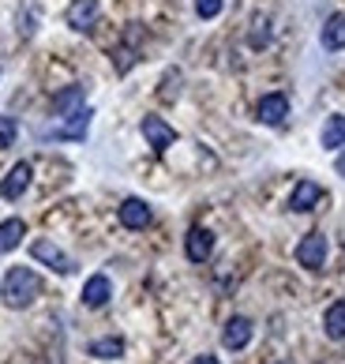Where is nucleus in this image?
Returning a JSON list of instances; mask_svg holds the SVG:
<instances>
[{
    "label": "nucleus",
    "instance_id": "obj_1",
    "mask_svg": "<svg viewBox=\"0 0 345 364\" xmlns=\"http://www.w3.org/2000/svg\"><path fill=\"white\" fill-rule=\"evenodd\" d=\"M42 293V282H38V274L31 271V267H11V271L4 274V282H0V296H4L8 308H31L34 296Z\"/></svg>",
    "mask_w": 345,
    "mask_h": 364
},
{
    "label": "nucleus",
    "instance_id": "obj_2",
    "mask_svg": "<svg viewBox=\"0 0 345 364\" xmlns=\"http://www.w3.org/2000/svg\"><path fill=\"white\" fill-rule=\"evenodd\" d=\"M297 263L304 267V271H323V267H327V237L319 233V229H312V233L300 237Z\"/></svg>",
    "mask_w": 345,
    "mask_h": 364
},
{
    "label": "nucleus",
    "instance_id": "obj_3",
    "mask_svg": "<svg viewBox=\"0 0 345 364\" xmlns=\"http://www.w3.org/2000/svg\"><path fill=\"white\" fill-rule=\"evenodd\" d=\"M102 19V4L98 0H72L68 11H64V23L72 26L75 34H90Z\"/></svg>",
    "mask_w": 345,
    "mask_h": 364
},
{
    "label": "nucleus",
    "instance_id": "obj_4",
    "mask_svg": "<svg viewBox=\"0 0 345 364\" xmlns=\"http://www.w3.org/2000/svg\"><path fill=\"white\" fill-rule=\"evenodd\" d=\"M31 255H34V259L42 263V267H49L53 274H72V271H75L72 255H64V252H60L57 245H53L49 237H42V240H34V245H31Z\"/></svg>",
    "mask_w": 345,
    "mask_h": 364
},
{
    "label": "nucleus",
    "instance_id": "obj_5",
    "mask_svg": "<svg viewBox=\"0 0 345 364\" xmlns=\"http://www.w3.org/2000/svg\"><path fill=\"white\" fill-rule=\"evenodd\" d=\"M210 252H214V233H210L207 225H192L188 237H184V255H188L192 263H207Z\"/></svg>",
    "mask_w": 345,
    "mask_h": 364
},
{
    "label": "nucleus",
    "instance_id": "obj_6",
    "mask_svg": "<svg viewBox=\"0 0 345 364\" xmlns=\"http://www.w3.org/2000/svg\"><path fill=\"white\" fill-rule=\"evenodd\" d=\"M31 177H34L31 161H16V166L4 173V181H0V199H19L26 188H31Z\"/></svg>",
    "mask_w": 345,
    "mask_h": 364
},
{
    "label": "nucleus",
    "instance_id": "obj_7",
    "mask_svg": "<svg viewBox=\"0 0 345 364\" xmlns=\"http://www.w3.org/2000/svg\"><path fill=\"white\" fill-rule=\"evenodd\" d=\"M139 132H143V139H147V143L154 146V151H169V146L177 143V128L165 124L162 117H143Z\"/></svg>",
    "mask_w": 345,
    "mask_h": 364
},
{
    "label": "nucleus",
    "instance_id": "obj_8",
    "mask_svg": "<svg viewBox=\"0 0 345 364\" xmlns=\"http://www.w3.org/2000/svg\"><path fill=\"white\" fill-rule=\"evenodd\" d=\"M256 117H259V124H285V117H289V98L285 94H263L259 105H256Z\"/></svg>",
    "mask_w": 345,
    "mask_h": 364
},
{
    "label": "nucleus",
    "instance_id": "obj_9",
    "mask_svg": "<svg viewBox=\"0 0 345 364\" xmlns=\"http://www.w3.org/2000/svg\"><path fill=\"white\" fill-rule=\"evenodd\" d=\"M251 334H256L251 319H248V316H233V319L221 327V346H225V349H244V346L251 342Z\"/></svg>",
    "mask_w": 345,
    "mask_h": 364
},
{
    "label": "nucleus",
    "instance_id": "obj_10",
    "mask_svg": "<svg viewBox=\"0 0 345 364\" xmlns=\"http://www.w3.org/2000/svg\"><path fill=\"white\" fill-rule=\"evenodd\" d=\"M116 214H121V225H124V229H147V225L154 222V210L143 203V199H136V196L124 199Z\"/></svg>",
    "mask_w": 345,
    "mask_h": 364
},
{
    "label": "nucleus",
    "instance_id": "obj_11",
    "mask_svg": "<svg viewBox=\"0 0 345 364\" xmlns=\"http://www.w3.org/2000/svg\"><path fill=\"white\" fill-rule=\"evenodd\" d=\"M90 117H94V113L83 105V109H75L72 117H60V128L49 132V136H53V139H83L87 128H90Z\"/></svg>",
    "mask_w": 345,
    "mask_h": 364
},
{
    "label": "nucleus",
    "instance_id": "obj_12",
    "mask_svg": "<svg viewBox=\"0 0 345 364\" xmlns=\"http://www.w3.org/2000/svg\"><path fill=\"white\" fill-rule=\"evenodd\" d=\"M109 296H113V282L105 274H90L87 278V286H83V304L87 308H105Z\"/></svg>",
    "mask_w": 345,
    "mask_h": 364
},
{
    "label": "nucleus",
    "instance_id": "obj_13",
    "mask_svg": "<svg viewBox=\"0 0 345 364\" xmlns=\"http://www.w3.org/2000/svg\"><path fill=\"white\" fill-rule=\"evenodd\" d=\"M323 199V188L315 184V181H300L293 188V196H289V210H297V214H308L315 203Z\"/></svg>",
    "mask_w": 345,
    "mask_h": 364
},
{
    "label": "nucleus",
    "instance_id": "obj_14",
    "mask_svg": "<svg viewBox=\"0 0 345 364\" xmlns=\"http://www.w3.org/2000/svg\"><path fill=\"white\" fill-rule=\"evenodd\" d=\"M319 42H323V49H330V53L345 49V16H341V11H338V16H330V19L323 23Z\"/></svg>",
    "mask_w": 345,
    "mask_h": 364
},
{
    "label": "nucleus",
    "instance_id": "obj_15",
    "mask_svg": "<svg viewBox=\"0 0 345 364\" xmlns=\"http://www.w3.org/2000/svg\"><path fill=\"white\" fill-rule=\"evenodd\" d=\"M26 237V222L23 218H4L0 222V252H16Z\"/></svg>",
    "mask_w": 345,
    "mask_h": 364
},
{
    "label": "nucleus",
    "instance_id": "obj_16",
    "mask_svg": "<svg viewBox=\"0 0 345 364\" xmlns=\"http://www.w3.org/2000/svg\"><path fill=\"white\" fill-rule=\"evenodd\" d=\"M16 23H19V38H34L38 23H42V8H38L34 0H23L19 11H16Z\"/></svg>",
    "mask_w": 345,
    "mask_h": 364
},
{
    "label": "nucleus",
    "instance_id": "obj_17",
    "mask_svg": "<svg viewBox=\"0 0 345 364\" xmlns=\"http://www.w3.org/2000/svg\"><path fill=\"white\" fill-rule=\"evenodd\" d=\"M319 143L327 146V151H341L345 146V117L334 113V117H327V124H323V136Z\"/></svg>",
    "mask_w": 345,
    "mask_h": 364
},
{
    "label": "nucleus",
    "instance_id": "obj_18",
    "mask_svg": "<svg viewBox=\"0 0 345 364\" xmlns=\"http://www.w3.org/2000/svg\"><path fill=\"white\" fill-rule=\"evenodd\" d=\"M323 331H327V338H334L341 342L345 338V301H334L327 308V316H323Z\"/></svg>",
    "mask_w": 345,
    "mask_h": 364
},
{
    "label": "nucleus",
    "instance_id": "obj_19",
    "mask_svg": "<svg viewBox=\"0 0 345 364\" xmlns=\"http://www.w3.org/2000/svg\"><path fill=\"white\" fill-rule=\"evenodd\" d=\"M75 109H83V87H68L53 98V113L57 117H72Z\"/></svg>",
    "mask_w": 345,
    "mask_h": 364
},
{
    "label": "nucleus",
    "instance_id": "obj_20",
    "mask_svg": "<svg viewBox=\"0 0 345 364\" xmlns=\"http://www.w3.org/2000/svg\"><path fill=\"white\" fill-rule=\"evenodd\" d=\"M87 353L98 360H116V357H124V338H98L87 346Z\"/></svg>",
    "mask_w": 345,
    "mask_h": 364
},
{
    "label": "nucleus",
    "instance_id": "obj_21",
    "mask_svg": "<svg viewBox=\"0 0 345 364\" xmlns=\"http://www.w3.org/2000/svg\"><path fill=\"white\" fill-rule=\"evenodd\" d=\"M16 136H19V120H16V117H4V113H0V151H8V146H16Z\"/></svg>",
    "mask_w": 345,
    "mask_h": 364
},
{
    "label": "nucleus",
    "instance_id": "obj_22",
    "mask_svg": "<svg viewBox=\"0 0 345 364\" xmlns=\"http://www.w3.org/2000/svg\"><path fill=\"white\" fill-rule=\"evenodd\" d=\"M225 8V0H195V16L199 19H218Z\"/></svg>",
    "mask_w": 345,
    "mask_h": 364
},
{
    "label": "nucleus",
    "instance_id": "obj_23",
    "mask_svg": "<svg viewBox=\"0 0 345 364\" xmlns=\"http://www.w3.org/2000/svg\"><path fill=\"white\" fill-rule=\"evenodd\" d=\"M248 42L256 46V49H263L270 42V26H267V19H256V34H248Z\"/></svg>",
    "mask_w": 345,
    "mask_h": 364
},
{
    "label": "nucleus",
    "instance_id": "obj_24",
    "mask_svg": "<svg viewBox=\"0 0 345 364\" xmlns=\"http://www.w3.org/2000/svg\"><path fill=\"white\" fill-rule=\"evenodd\" d=\"M192 364H221V360H218V357H210V353H203V357H195Z\"/></svg>",
    "mask_w": 345,
    "mask_h": 364
},
{
    "label": "nucleus",
    "instance_id": "obj_25",
    "mask_svg": "<svg viewBox=\"0 0 345 364\" xmlns=\"http://www.w3.org/2000/svg\"><path fill=\"white\" fill-rule=\"evenodd\" d=\"M334 169H338V177H345V151L338 154V161H334Z\"/></svg>",
    "mask_w": 345,
    "mask_h": 364
}]
</instances>
